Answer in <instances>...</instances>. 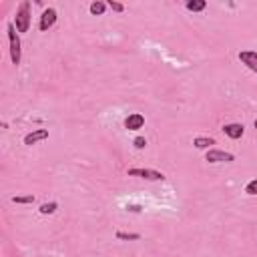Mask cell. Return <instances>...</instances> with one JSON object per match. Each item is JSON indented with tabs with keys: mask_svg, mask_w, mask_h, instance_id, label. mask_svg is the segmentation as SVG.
I'll use <instances>...</instances> for the list:
<instances>
[{
	"mask_svg": "<svg viewBox=\"0 0 257 257\" xmlns=\"http://www.w3.org/2000/svg\"><path fill=\"white\" fill-rule=\"evenodd\" d=\"M6 32H8V44H10V60L12 64L19 66L20 57H22V44H20V37H19V30H16L14 22L6 24Z\"/></svg>",
	"mask_w": 257,
	"mask_h": 257,
	"instance_id": "1",
	"label": "cell"
},
{
	"mask_svg": "<svg viewBox=\"0 0 257 257\" xmlns=\"http://www.w3.org/2000/svg\"><path fill=\"white\" fill-rule=\"evenodd\" d=\"M32 6L28 0H24V2L19 4V8H16V19H14V26L19 32H28L30 28V19H32Z\"/></svg>",
	"mask_w": 257,
	"mask_h": 257,
	"instance_id": "2",
	"label": "cell"
},
{
	"mask_svg": "<svg viewBox=\"0 0 257 257\" xmlns=\"http://www.w3.org/2000/svg\"><path fill=\"white\" fill-rule=\"evenodd\" d=\"M129 177H139L145 181H165V175L157 169H143V167H133L127 171Z\"/></svg>",
	"mask_w": 257,
	"mask_h": 257,
	"instance_id": "3",
	"label": "cell"
},
{
	"mask_svg": "<svg viewBox=\"0 0 257 257\" xmlns=\"http://www.w3.org/2000/svg\"><path fill=\"white\" fill-rule=\"evenodd\" d=\"M205 161H209V163H231V161H235V155L233 153H227V151L209 149L207 155H205Z\"/></svg>",
	"mask_w": 257,
	"mask_h": 257,
	"instance_id": "4",
	"label": "cell"
},
{
	"mask_svg": "<svg viewBox=\"0 0 257 257\" xmlns=\"http://www.w3.org/2000/svg\"><path fill=\"white\" fill-rule=\"evenodd\" d=\"M57 19H59L57 10H55V8H46V10L40 14V20H39V30L46 32L48 28H53V26H55V22H57Z\"/></svg>",
	"mask_w": 257,
	"mask_h": 257,
	"instance_id": "5",
	"label": "cell"
},
{
	"mask_svg": "<svg viewBox=\"0 0 257 257\" xmlns=\"http://www.w3.org/2000/svg\"><path fill=\"white\" fill-rule=\"evenodd\" d=\"M239 60H241L251 73L257 75V50H241V53H239Z\"/></svg>",
	"mask_w": 257,
	"mask_h": 257,
	"instance_id": "6",
	"label": "cell"
},
{
	"mask_svg": "<svg viewBox=\"0 0 257 257\" xmlns=\"http://www.w3.org/2000/svg\"><path fill=\"white\" fill-rule=\"evenodd\" d=\"M44 139H48V129H34L28 135H24V145L32 147V145H37Z\"/></svg>",
	"mask_w": 257,
	"mask_h": 257,
	"instance_id": "7",
	"label": "cell"
},
{
	"mask_svg": "<svg viewBox=\"0 0 257 257\" xmlns=\"http://www.w3.org/2000/svg\"><path fill=\"white\" fill-rule=\"evenodd\" d=\"M143 127H145V117L141 113H131L125 119V129H129V131H139Z\"/></svg>",
	"mask_w": 257,
	"mask_h": 257,
	"instance_id": "8",
	"label": "cell"
},
{
	"mask_svg": "<svg viewBox=\"0 0 257 257\" xmlns=\"http://www.w3.org/2000/svg\"><path fill=\"white\" fill-rule=\"evenodd\" d=\"M223 133L229 137V139L237 141V139H241V137H243L245 127H243L241 123H229V125H225V127H223Z\"/></svg>",
	"mask_w": 257,
	"mask_h": 257,
	"instance_id": "9",
	"label": "cell"
},
{
	"mask_svg": "<svg viewBox=\"0 0 257 257\" xmlns=\"http://www.w3.org/2000/svg\"><path fill=\"white\" fill-rule=\"evenodd\" d=\"M193 145L197 147V149H211V145H215V139L213 137H195L193 139Z\"/></svg>",
	"mask_w": 257,
	"mask_h": 257,
	"instance_id": "10",
	"label": "cell"
},
{
	"mask_svg": "<svg viewBox=\"0 0 257 257\" xmlns=\"http://www.w3.org/2000/svg\"><path fill=\"white\" fill-rule=\"evenodd\" d=\"M185 8L191 10V12H203L205 8H207V2H205V0H187Z\"/></svg>",
	"mask_w": 257,
	"mask_h": 257,
	"instance_id": "11",
	"label": "cell"
},
{
	"mask_svg": "<svg viewBox=\"0 0 257 257\" xmlns=\"http://www.w3.org/2000/svg\"><path fill=\"white\" fill-rule=\"evenodd\" d=\"M57 209H59V203L50 201V203H42V205H40V207H39V213H40V215H53Z\"/></svg>",
	"mask_w": 257,
	"mask_h": 257,
	"instance_id": "12",
	"label": "cell"
},
{
	"mask_svg": "<svg viewBox=\"0 0 257 257\" xmlns=\"http://www.w3.org/2000/svg\"><path fill=\"white\" fill-rule=\"evenodd\" d=\"M107 6H109V4L100 2V0H95V2H91V14L102 16V14H105V10H107Z\"/></svg>",
	"mask_w": 257,
	"mask_h": 257,
	"instance_id": "13",
	"label": "cell"
},
{
	"mask_svg": "<svg viewBox=\"0 0 257 257\" xmlns=\"http://www.w3.org/2000/svg\"><path fill=\"white\" fill-rule=\"evenodd\" d=\"M117 239H123V241H137V239H141V233H125V231H117Z\"/></svg>",
	"mask_w": 257,
	"mask_h": 257,
	"instance_id": "14",
	"label": "cell"
},
{
	"mask_svg": "<svg viewBox=\"0 0 257 257\" xmlns=\"http://www.w3.org/2000/svg\"><path fill=\"white\" fill-rule=\"evenodd\" d=\"M12 203L30 205V203H34V195H16V197H12Z\"/></svg>",
	"mask_w": 257,
	"mask_h": 257,
	"instance_id": "15",
	"label": "cell"
},
{
	"mask_svg": "<svg viewBox=\"0 0 257 257\" xmlns=\"http://www.w3.org/2000/svg\"><path fill=\"white\" fill-rule=\"evenodd\" d=\"M245 193H247V195H257V179H251V181L245 185Z\"/></svg>",
	"mask_w": 257,
	"mask_h": 257,
	"instance_id": "16",
	"label": "cell"
},
{
	"mask_svg": "<svg viewBox=\"0 0 257 257\" xmlns=\"http://www.w3.org/2000/svg\"><path fill=\"white\" fill-rule=\"evenodd\" d=\"M109 8H111V10H115V12H125V4L115 2V0H109Z\"/></svg>",
	"mask_w": 257,
	"mask_h": 257,
	"instance_id": "17",
	"label": "cell"
},
{
	"mask_svg": "<svg viewBox=\"0 0 257 257\" xmlns=\"http://www.w3.org/2000/svg\"><path fill=\"white\" fill-rule=\"evenodd\" d=\"M133 145H135V149H145L147 147V139H145V137H135Z\"/></svg>",
	"mask_w": 257,
	"mask_h": 257,
	"instance_id": "18",
	"label": "cell"
},
{
	"mask_svg": "<svg viewBox=\"0 0 257 257\" xmlns=\"http://www.w3.org/2000/svg\"><path fill=\"white\" fill-rule=\"evenodd\" d=\"M127 209H129V211H135V213H139V211H141V207H139V205H129Z\"/></svg>",
	"mask_w": 257,
	"mask_h": 257,
	"instance_id": "19",
	"label": "cell"
},
{
	"mask_svg": "<svg viewBox=\"0 0 257 257\" xmlns=\"http://www.w3.org/2000/svg\"><path fill=\"white\" fill-rule=\"evenodd\" d=\"M255 129H257V119H255Z\"/></svg>",
	"mask_w": 257,
	"mask_h": 257,
	"instance_id": "20",
	"label": "cell"
}]
</instances>
